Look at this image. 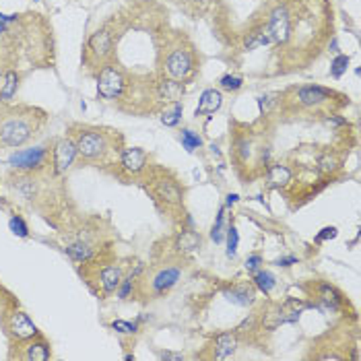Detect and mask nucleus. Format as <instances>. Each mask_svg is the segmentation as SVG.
Listing matches in <instances>:
<instances>
[{"mask_svg":"<svg viewBox=\"0 0 361 361\" xmlns=\"http://www.w3.org/2000/svg\"><path fill=\"white\" fill-rule=\"evenodd\" d=\"M235 155H238V159H240L242 164H246V161L250 159L252 142H250V140H248V137H244V139L235 140Z\"/></svg>","mask_w":361,"mask_h":361,"instance_id":"obj_37","label":"nucleus"},{"mask_svg":"<svg viewBox=\"0 0 361 361\" xmlns=\"http://www.w3.org/2000/svg\"><path fill=\"white\" fill-rule=\"evenodd\" d=\"M83 267H89V269H91V273H93L91 281L97 283V293L104 295V298L114 295L116 289H118V285H120V281L124 277V267L118 264V262H106V260L95 258V260L83 264ZM91 281H89V283H91Z\"/></svg>","mask_w":361,"mask_h":361,"instance_id":"obj_11","label":"nucleus"},{"mask_svg":"<svg viewBox=\"0 0 361 361\" xmlns=\"http://www.w3.org/2000/svg\"><path fill=\"white\" fill-rule=\"evenodd\" d=\"M336 233H338V229L334 227V225H329V227H322L318 233H316V244H324V242H329V240H334L336 238Z\"/></svg>","mask_w":361,"mask_h":361,"instance_id":"obj_39","label":"nucleus"},{"mask_svg":"<svg viewBox=\"0 0 361 361\" xmlns=\"http://www.w3.org/2000/svg\"><path fill=\"white\" fill-rule=\"evenodd\" d=\"M159 68L161 75L178 83H192L200 71V60L192 42L182 33L169 37L159 54Z\"/></svg>","mask_w":361,"mask_h":361,"instance_id":"obj_3","label":"nucleus"},{"mask_svg":"<svg viewBox=\"0 0 361 361\" xmlns=\"http://www.w3.org/2000/svg\"><path fill=\"white\" fill-rule=\"evenodd\" d=\"M262 264H264V258H262V254H258V252L248 254V258H246V262H244V267H246L248 273H256L258 269H262Z\"/></svg>","mask_w":361,"mask_h":361,"instance_id":"obj_38","label":"nucleus"},{"mask_svg":"<svg viewBox=\"0 0 361 361\" xmlns=\"http://www.w3.org/2000/svg\"><path fill=\"white\" fill-rule=\"evenodd\" d=\"M281 104H283V93H267L258 99V106H260L262 114L271 111L275 106H281Z\"/></svg>","mask_w":361,"mask_h":361,"instance_id":"obj_36","label":"nucleus"},{"mask_svg":"<svg viewBox=\"0 0 361 361\" xmlns=\"http://www.w3.org/2000/svg\"><path fill=\"white\" fill-rule=\"evenodd\" d=\"M314 298H316V306L324 312H341V307L345 304L343 293L326 281L314 283Z\"/></svg>","mask_w":361,"mask_h":361,"instance_id":"obj_16","label":"nucleus"},{"mask_svg":"<svg viewBox=\"0 0 361 361\" xmlns=\"http://www.w3.org/2000/svg\"><path fill=\"white\" fill-rule=\"evenodd\" d=\"M345 99H347L345 95L322 85H302L283 93V102L298 110L320 111L324 108H336V106H343Z\"/></svg>","mask_w":361,"mask_h":361,"instance_id":"obj_5","label":"nucleus"},{"mask_svg":"<svg viewBox=\"0 0 361 361\" xmlns=\"http://www.w3.org/2000/svg\"><path fill=\"white\" fill-rule=\"evenodd\" d=\"M68 135L77 145L79 159L87 161V164H106L116 149V140H120V135L116 130L89 126V124L71 126Z\"/></svg>","mask_w":361,"mask_h":361,"instance_id":"obj_4","label":"nucleus"},{"mask_svg":"<svg viewBox=\"0 0 361 361\" xmlns=\"http://www.w3.org/2000/svg\"><path fill=\"white\" fill-rule=\"evenodd\" d=\"M19 85H21V75L17 73V68H8L2 75V81H0V104L2 106L13 104V99L19 91Z\"/></svg>","mask_w":361,"mask_h":361,"instance_id":"obj_22","label":"nucleus"},{"mask_svg":"<svg viewBox=\"0 0 361 361\" xmlns=\"http://www.w3.org/2000/svg\"><path fill=\"white\" fill-rule=\"evenodd\" d=\"M124 360H126V361L135 360V355H133V353H126V355H124Z\"/></svg>","mask_w":361,"mask_h":361,"instance_id":"obj_45","label":"nucleus"},{"mask_svg":"<svg viewBox=\"0 0 361 361\" xmlns=\"http://www.w3.org/2000/svg\"><path fill=\"white\" fill-rule=\"evenodd\" d=\"M50 164H52V145L50 142L15 151L8 157V166L17 171H25V173H42L48 169Z\"/></svg>","mask_w":361,"mask_h":361,"instance_id":"obj_9","label":"nucleus"},{"mask_svg":"<svg viewBox=\"0 0 361 361\" xmlns=\"http://www.w3.org/2000/svg\"><path fill=\"white\" fill-rule=\"evenodd\" d=\"M349 62H351V58H349V56H345V54L334 56L333 62H331V77H333V79H341V77L347 73Z\"/></svg>","mask_w":361,"mask_h":361,"instance_id":"obj_33","label":"nucleus"},{"mask_svg":"<svg viewBox=\"0 0 361 361\" xmlns=\"http://www.w3.org/2000/svg\"><path fill=\"white\" fill-rule=\"evenodd\" d=\"M151 186H153V195L159 202H164L166 207L171 209H178L184 204V188L180 186V182L169 176V173H155L153 180H151Z\"/></svg>","mask_w":361,"mask_h":361,"instance_id":"obj_13","label":"nucleus"},{"mask_svg":"<svg viewBox=\"0 0 361 361\" xmlns=\"http://www.w3.org/2000/svg\"><path fill=\"white\" fill-rule=\"evenodd\" d=\"M155 95H157V102H164V104H173V102H180L182 95H184V85L169 79L166 75H159L155 79Z\"/></svg>","mask_w":361,"mask_h":361,"instance_id":"obj_19","label":"nucleus"},{"mask_svg":"<svg viewBox=\"0 0 361 361\" xmlns=\"http://www.w3.org/2000/svg\"><path fill=\"white\" fill-rule=\"evenodd\" d=\"M33 2H42V0H33Z\"/></svg>","mask_w":361,"mask_h":361,"instance_id":"obj_46","label":"nucleus"},{"mask_svg":"<svg viewBox=\"0 0 361 361\" xmlns=\"http://www.w3.org/2000/svg\"><path fill=\"white\" fill-rule=\"evenodd\" d=\"M2 326H4L6 336L11 338V343L27 341L31 336L42 334L39 329H37V324L31 320V316L23 307L17 306V304H11L2 312Z\"/></svg>","mask_w":361,"mask_h":361,"instance_id":"obj_10","label":"nucleus"},{"mask_svg":"<svg viewBox=\"0 0 361 361\" xmlns=\"http://www.w3.org/2000/svg\"><path fill=\"white\" fill-rule=\"evenodd\" d=\"M118 37H120V33L116 31L114 25H104V27L95 29L87 37L83 46V64L91 73H97L104 64L114 60Z\"/></svg>","mask_w":361,"mask_h":361,"instance_id":"obj_6","label":"nucleus"},{"mask_svg":"<svg viewBox=\"0 0 361 361\" xmlns=\"http://www.w3.org/2000/svg\"><path fill=\"white\" fill-rule=\"evenodd\" d=\"M8 186L15 195L19 196L25 202H33L35 198H39V182H37V173H25V171H17L8 176Z\"/></svg>","mask_w":361,"mask_h":361,"instance_id":"obj_15","label":"nucleus"},{"mask_svg":"<svg viewBox=\"0 0 361 361\" xmlns=\"http://www.w3.org/2000/svg\"><path fill=\"white\" fill-rule=\"evenodd\" d=\"M318 167H320V171H324V173H333V171H336V169L341 167V161H338V157H336L334 153L326 151V153L320 155Z\"/></svg>","mask_w":361,"mask_h":361,"instance_id":"obj_35","label":"nucleus"},{"mask_svg":"<svg viewBox=\"0 0 361 361\" xmlns=\"http://www.w3.org/2000/svg\"><path fill=\"white\" fill-rule=\"evenodd\" d=\"M238 200H240V195H235V192H229V195L225 196V207L229 209V207H233Z\"/></svg>","mask_w":361,"mask_h":361,"instance_id":"obj_44","label":"nucleus"},{"mask_svg":"<svg viewBox=\"0 0 361 361\" xmlns=\"http://www.w3.org/2000/svg\"><path fill=\"white\" fill-rule=\"evenodd\" d=\"M180 142H182V147H184L188 153H195L196 149H200V147L204 145L202 137H200L196 130H192V128H182V130H180Z\"/></svg>","mask_w":361,"mask_h":361,"instance_id":"obj_28","label":"nucleus"},{"mask_svg":"<svg viewBox=\"0 0 361 361\" xmlns=\"http://www.w3.org/2000/svg\"><path fill=\"white\" fill-rule=\"evenodd\" d=\"M225 211H227L225 204L219 207V211H217V215H215V223H213V227H211V240H213L215 244H223V240H225V229H227Z\"/></svg>","mask_w":361,"mask_h":361,"instance_id":"obj_29","label":"nucleus"},{"mask_svg":"<svg viewBox=\"0 0 361 361\" xmlns=\"http://www.w3.org/2000/svg\"><path fill=\"white\" fill-rule=\"evenodd\" d=\"M184 277V264L180 260H166L157 267H153L145 277L140 279L139 285L147 289L149 295L161 298L169 293Z\"/></svg>","mask_w":361,"mask_h":361,"instance_id":"obj_7","label":"nucleus"},{"mask_svg":"<svg viewBox=\"0 0 361 361\" xmlns=\"http://www.w3.org/2000/svg\"><path fill=\"white\" fill-rule=\"evenodd\" d=\"M95 79H97V97L108 104H118L126 93L130 75L116 60H111L95 73Z\"/></svg>","mask_w":361,"mask_h":361,"instance_id":"obj_8","label":"nucleus"},{"mask_svg":"<svg viewBox=\"0 0 361 361\" xmlns=\"http://www.w3.org/2000/svg\"><path fill=\"white\" fill-rule=\"evenodd\" d=\"M225 244H227V258H235V254H238V246H240V233H238V227L233 225V223H229L227 225V229H225V240H223Z\"/></svg>","mask_w":361,"mask_h":361,"instance_id":"obj_30","label":"nucleus"},{"mask_svg":"<svg viewBox=\"0 0 361 361\" xmlns=\"http://www.w3.org/2000/svg\"><path fill=\"white\" fill-rule=\"evenodd\" d=\"M159 360H164V361H184V360H186V355H184V353H176V351H161V353H159Z\"/></svg>","mask_w":361,"mask_h":361,"instance_id":"obj_43","label":"nucleus"},{"mask_svg":"<svg viewBox=\"0 0 361 361\" xmlns=\"http://www.w3.org/2000/svg\"><path fill=\"white\" fill-rule=\"evenodd\" d=\"M182 116H184V104L182 102L167 104L166 110L161 111V124L167 128H176V126H180Z\"/></svg>","mask_w":361,"mask_h":361,"instance_id":"obj_27","label":"nucleus"},{"mask_svg":"<svg viewBox=\"0 0 361 361\" xmlns=\"http://www.w3.org/2000/svg\"><path fill=\"white\" fill-rule=\"evenodd\" d=\"M79 159V153H77V145H75V140L71 135H66V137H60V139H56L52 142V173L58 176V178H62V176H66L73 166H75V161Z\"/></svg>","mask_w":361,"mask_h":361,"instance_id":"obj_14","label":"nucleus"},{"mask_svg":"<svg viewBox=\"0 0 361 361\" xmlns=\"http://www.w3.org/2000/svg\"><path fill=\"white\" fill-rule=\"evenodd\" d=\"M48 116L31 106H4L0 111V149H19L39 135Z\"/></svg>","mask_w":361,"mask_h":361,"instance_id":"obj_2","label":"nucleus"},{"mask_svg":"<svg viewBox=\"0 0 361 361\" xmlns=\"http://www.w3.org/2000/svg\"><path fill=\"white\" fill-rule=\"evenodd\" d=\"M252 283L258 291H262L264 295H271L277 287V277L267 269H258L256 273H252Z\"/></svg>","mask_w":361,"mask_h":361,"instance_id":"obj_25","label":"nucleus"},{"mask_svg":"<svg viewBox=\"0 0 361 361\" xmlns=\"http://www.w3.org/2000/svg\"><path fill=\"white\" fill-rule=\"evenodd\" d=\"M293 180V169L285 164H271L267 169V182L269 188H285Z\"/></svg>","mask_w":361,"mask_h":361,"instance_id":"obj_24","label":"nucleus"},{"mask_svg":"<svg viewBox=\"0 0 361 361\" xmlns=\"http://www.w3.org/2000/svg\"><path fill=\"white\" fill-rule=\"evenodd\" d=\"M324 122L331 124V126H347L349 124V120L343 118V116H338V114H326L324 116Z\"/></svg>","mask_w":361,"mask_h":361,"instance_id":"obj_42","label":"nucleus"},{"mask_svg":"<svg viewBox=\"0 0 361 361\" xmlns=\"http://www.w3.org/2000/svg\"><path fill=\"white\" fill-rule=\"evenodd\" d=\"M219 87L227 93H235V91H240L244 87V77H240V75H223L219 79Z\"/></svg>","mask_w":361,"mask_h":361,"instance_id":"obj_34","label":"nucleus"},{"mask_svg":"<svg viewBox=\"0 0 361 361\" xmlns=\"http://www.w3.org/2000/svg\"><path fill=\"white\" fill-rule=\"evenodd\" d=\"M331 15L329 4L322 0H277L260 21L244 33V50L279 48L306 52L322 39V27Z\"/></svg>","mask_w":361,"mask_h":361,"instance_id":"obj_1","label":"nucleus"},{"mask_svg":"<svg viewBox=\"0 0 361 361\" xmlns=\"http://www.w3.org/2000/svg\"><path fill=\"white\" fill-rule=\"evenodd\" d=\"M176 248L182 254L195 252L200 248V235L196 233L195 229H182L176 238Z\"/></svg>","mask_w":361,"mask_h":361,"instance_id":"obj_26","label":"nucleus"},{"mask_svg":"<svg viewBox=\"0 0 361 361\" xmlns=\"http://www.w3.org/2000/svg\"><path fill=\"white\" fill-rule=\"evenodd\" d=\"M8 229H11V233H13V235H17V238H23V240L31 238V231H29L27 221H25L21 215H13V217L8 219Z\"/></svg>","mask_w":361,"mask_h":361,"instance_id":"obj_32","label":"nucleus"},{"mask_svg":"<svg viewBox=\"0 0 361 361\" xmlns=\"http://www.w3.org/2000/svg\"><path fill=\"white\" fill-rule=\"evenodd\" d=\"M238 345H240V338L235 333H221L213 338V343L209 345V360L225 361L231 360L238 351Z\"/></svg>","mask_w":361,"mask_h":361,"instance_id":"obj_18","label":"nucleus"},{"mask_svg":"<svg viewBox=\"0 0 361 361\" xmlns=\"http://www.w3.org/2000/svg\"><path fill=\"white\" fill-rule=\"evenodd\" d=\"M17 19H19V15H17V13H15V15H4V13H0V35H4Z\"/></svg>","mask_w":361,"mask_h":361,"instance_id":"obj_40","label":"nucleus"},{"mask_svg":"<svg viewBox=\"0 0 361 361\" xmlns=\"http://www.w3.org/2000/svg\"><path fill=\"white\" fill-rule=\"evenodd\" d=\"M223 295H225L227 302H231L233 306L240 307H248L256 302V291L248 283H233L231 287H227L223 291Z\"/></svg>","mask_w":361,"mask_h":361,"instance_id":"obj_21","label":"nucleus"},{"mask_svg":"<svg viewBox=\"0 0 361 361\" xmlns=\"http://www.w3.org/2000/svg\"><path fill=\"white\" fill-rule=\"evenodd\" d=\"M8 357L21 361H48L52 360V347L42 334H37V336L27 338V341L11 343Z\"/></svg>","mask_w":361,"mask_h":361,"instance_id":"obj_12","label":"nucleus"},{"mask_svg":"<svg viewBox=\"0 0 361 361\" xmlns=\"http://www.w3.org/2000/svg\"><path fill=\"white\" fill-rule=\"evenodd\" d=\"M118 164L128 176H140L149 167V155L140 147H124L118 155Z\"/></svg>","mask_w":361,"mask_h":361,"instance_id":"obj_17","label":"nucleus"},{"mask_svg":"<svg viewBox=\"0 0 361 361\" xmlns=\"http://www.w3.org/2000/svg\"><path fill=\"white\" fill-rule=\"evenodd\" d=\"M142 273H145V264H142V262L135 264V269H130L128 273H124V277H122L118 289H116V298H118L120 302H128V300L135 298Z\"/></svg>","mask_w":361,"mask_h":361,"instance_id":"obj_20","label":"nucleus"},{"mask_svg":"<svg viewBox=\"0 0 361 361\" xmlns=\"http://www.w3.org/2000/svg\"><path fill=\"white\" fill-rule=\"evenodd\" d=\"M110 329L114 333L122 334V336H135L140 331V324L137 320L135 322H130V320H114V322H110Z\"/></svg>","mask_w":361,"mask_h":361,"instance_id":"obj_31","label":"nucleus"},{"mask_svg":"<svg viewBox=\"0 0 361 361\" xmlns=\"http://www.w3.org/2000/svg\"><path fill=\"white\" fill-rule=\"evenodd\" d=\"M223 106V93L219 89H204L198 97V106H196L195 116H204V114H215L221 110Z\"/></svg>","mask_w":361,"mask_h":361,"instance_id":"obj_23","label":"nucleus"},{"mask_svg":"<svg viewBox=\"0 0 361 361\" xmlns=\"http://www.w3.org/2000/svg\"><path fill=\"white\" fill-rule=\"evenodd\" d=\"M300 262V258L298 256H293V254H285V256H281L275 260V267L279 269H289V267H293V264H298Z\"/></svg>","mask_w":361,"mask_h":361,"instance_id":"obj_41","label":"nucleus"}]
</instances>
